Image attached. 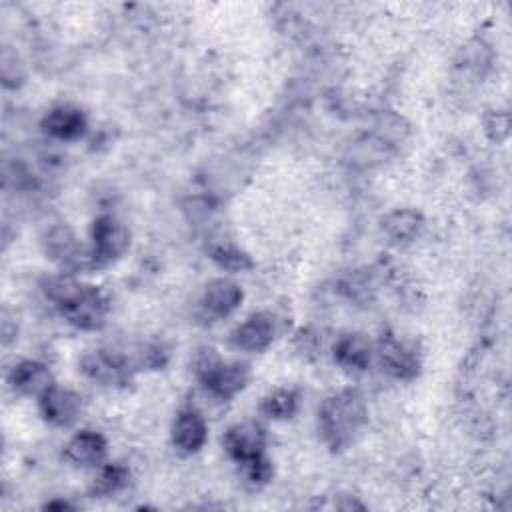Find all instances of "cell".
<instances>
[{"mask_svg":"<svg viewBox=\"0 0 512 512\" xmlns=\"http://www.w3.org/2000/svg\"><path fill=\"white\" fill-rule=\"evenodd\" d=\"M208 440V424L196 408H182L172 424V444L182 454H196Z\"/></svg>","mask_w":512,"mask_h":512,"instance_id":"4fadbf2b","label":"cell"},{"mask_svg":"<svg viewBox=\"0 0 512 512\" xmlns=\"http://www.w3.org/2000/svg\"><path fill=\"white\" fill-rule=\"evenodd\" d=\"M244 300V290L230 278L210 280L200 296V310L210 320H222L232 316Z\"/></svg>","mask_w":512,"mask_h":512,"instance_id":"30bf717a","label":"cell"},{"mask_svg":"<svg viewBox=\"0 0 512 512\" xmlns=\"http://www.w3.org/2000/svg\"><path fill=\"white\" fill-rule=\"evenodd\" d=\"M40 128L54 140L74 142L86 134L88 118L84 110L74 104H56L42 116Z\"/></svg>","mask_w":512,"mask_h":512,"instance_id":"7c38bea8","label":"cell"},{"mask_svg":"<svg viewBox=\"0 0 512 512\" xmlns=\"http://www.w3.org/2000/svg\"><path fill=\"white\" fill-rule=\"evenodd\" d=\"M242 474H244V480L252 486V488H260V486H266L272 476H274V466H272V460L262 454L246 464H242Z\"/></svg>","mask_w":512,"mask_h":512,"instance_id":"44dd1931","label":"cell"},{"mask_svg":"<svg viewBox=\"0 0 512 512\" xmlns=\"http://www.w3.org/2000/svg\"><path fill=\"white\" fill-rule=\"evenodd\" d=\"M380 228L392 244H410L424 230V216L412 208H396L382 218Z\"/></svg>","mask_w":512,"mask_h":512,"instance_id":"e0dca14e","label":"cell"},{"mask_svg":"<svg viewBox=\"0 0 512 512\" xmlns=\"http://www.w3.org/2000/svg\"><path fill=\"white\" fill-rule=\"evenodd\" d=\"M282 332V318L270 310L250 314L232 334L230 344L242 352H264Z\"/></svg>","mask_w":512,"mask_h":512,"instance_id":"8992f818","label":"cell"},{"mask_svg":"<svg viewBox=\"0 0 512 512\" xmlns=\"http://www.w3.org/2000/svg\"><path fill=\"white\" fill-rule=\"evenodd\" d=\"M374 358L378 360L382 372L396 380H414L422 368L418 352L390 332L382 334L376 342Z\"/></svg>","mask_w":512,"mask_h":512,"instance_id":"52a82bcc","label":"cell"},{"mask_svg":"<svg viewBox=\"0 0 512 512\" xmlns=\"http://www.w3.org/2000/svg\"><path fill=\"white\" fill-rule=\"evenodd\" d=\"M90 254L96 268L120 260L130 248V230L112 214H100L90 226Z\"/></svg>","mask_w":512,"mask_h":512,"instance_id":"5b68a950","label":"cell"},{"mask_svg":"<svg viewBox=\"0 0 512 512\" xmlns=\"http://www.w3.org/2000/svg\"><path fill=\"white\" fill-rule=\"evenodd\" d=\"M8 382L14 392L34 398H40L56 384L50 368L38 360H20L14 364L8 374Z\"/></svg>","mask_w":512,"mask_h":512,"instance_id":"9a60e30c","label":"cell"},{"mask_svg":"<svg viewBox=\"0 0 512 512\" xmlns=\"http://www.w3.org/2000/svg\"><path fill=\"white\" fill-rule=\"evenodd\" d=\"M108 454L106 438L96 430L76 432L64 446V458L74 466H100Z\"/></svg>","mask_w":512,"mask_h":512,"instance_id":"2e32d148","label":"cell"},{"mask_svg":"<svg viewBox=\"0 0 512 512\" xmlns=\"http://www.w3.org/2000/svg\"><path fill=\"white\" fill-rule=\"evenodd\" d=\"M40 288L74 328L96 332L106 324L110 304L98 286L82 284L70 272H62L42 278Z\"/></svg>","mask_w":512,"mask_h":512,"instance_id":"6da1fadb","label":"cell"},{"mask_svg":"<svg viewBox=\"0 0 512 512\" xmlns=\"http://www.w3.org/2000/svg\"><path fill=\"white\" fill-rule=\"evenodd\" d=\"M300 408V392L294 388H278L264 396L260 412L272 420H288Z\"/></svg>","mask_w":512,"mask_h":512,"instance_id":"d6986e66","label":"cell"},{"mask_svg":"<svg viewBox=\"0 0 512 512\" xmlns=\"http://www.w3.org/2000/svg\"><path fill=\"white\" fill-rule=\"evenodd\" d=\"M80 372L100 386H124L130 382L132 366L112 350H90L80 360Z\"/></svg>","mask_w":512,"mask_h":512,"instance_id":"ba28073f","label":"cell"},{"mask_svg":"<svg viewBox=\"0 0 512 512\" xmlns=\"http://www.w3.org/2000/svg\"><path fill=\"white\" fill-rule=\"evenodd\" d=\"M130 482V470L120 464V462H108L100 464L92 484H90V494L94 498H108L124 490Z\"/></svg>","mask_w":512,"mask_h":512,"instance_id":"ac0fdd59","label":"cell"},{"mask_svg":"<svg viewBox=\"0 0 512 512\" xmlns=\"http://www.w3.org/2000/svg\"><path fill=\"white\" fill-rule=\"evenodd\" d=\"M194 374L204 390L218 400H232L250 382V366L246 362H226L212 348L196 354Z\"/></svg>","mask_w":512,"mask_h":512,"instance_id":"3957f363","label":"cell"},{"mask_svg":"<svg viewBox=\"0 0 512 512\" xmlns=\"http://www.w3.org/2000/svg\"><path fill=\"white\" fill-rule=\"evenodd\" d=\"M210 258L216 266H220L226 272H248L254 268V260L248 252L234 244H218L210 250Z\"/></svg>","mask_w":512,"mask_h":512,"instance_id":"ffe728a7","label":"cell"},{"mask_svg":"<svg viewBox=\"0 0 512 512\" xmlns=\"http://www.w3.org/2000/svg\"><path fill=\"white\" fill-rule=\"evenodd\" d=\"M42 418L54 428L72 426L82 414V396L70 388L54 384L38 398Z\"/></svg>","mask_w":512,"mask_h":512,"instance_id":"8fae6325","label":"cell"},{"mask_svg":"<svg viewBox=\"0 0 512 512\" xmlns=\"http://www.w3.org/2000/svg\"><path fill=\"white\" fill-rule=\"evenodd\" d=\"M44 508H48V510H70L72 504H68L66 500H52V502H46Z\"/></svg>","mask_w":512,"mask_h":512,"instance_id":"603a6c76","label":"cell"},{"mask_svg":"<svg viewBox=\"0 0 512 512\" xmlns=\"http://www.w3.org/2000/svg\"><path fill=\"white\" fill-rule=\"evenodd\" d=\"M222 448L236 464H246L266 454V430L256 422L232 424L222 436Z\"/></svg>","mask_w":512,"mask_h":512,"instance_id":"9c48e42d","label":"cell"},{"mask_svg":"<svg viewBox=\"0 0 512 512\" xmlns=\"http://www.w3.org/2000/svg\"><path fill=\"white\" fill-rule=\"evenodd\" d=\"M42 250L46 258L56 262L64 272L94 270L90 248H84L68 224H52L42 234Z\"/></svg>","mask_w":512,"mask_h":512,"instance_id":"277c9868","label":"cell"},{"mask_svg":"<svg viewBox=\"0 0 512 512\" xmlns=\"http://www.w3.org/2000/svg\"><path fill=\"white\" fill-rule=\"evenodd\" d=\"M334 362L348 372H364L374 360L372 342L360 332H346L334 340Z\"/></svg>","mask_w":512,"mask_h":512,"instance_id":"5bb4252c","label":"cell"},{"mask_svg":"<svg viewBox=\"0 0 512 512\" xmlns=\"http://www.w3.org/2000/svg\"><path fill=\"white\" fill-rule=\"evenodd\" d=\"M510 128V116L506 110H494L486 116V134L492 142H502L508 138Z\"/></svg>","mask_w":512,"mask_h":512,"instance_id":"7402d4cb","label":"cell"},{"mask_svg":"<svg viewBox=\"0 0 512 512\" xmlns=\"http://www.w3.org/2000/svg\"><path fill=\"white\" fill-rule=\"evenodd\" d=\"M366 424L368 406L364 396L354 388L330 394L318 408V434L334 452L352 446Z\"/></svg>","mask_w":512,"mask_h":512,"instance_id":"7a4b0ae2","label":"cell"}]
</instances>
